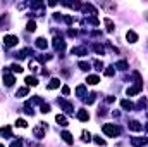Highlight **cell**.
<instances>
[{
  "instance_id": "1",
  "label": "cell",
  "mask_w": 148,
  "mask_h": 147,
  "mask_svg": "<svg viewBox=\"0 0 148 147\" xmlns=\"http://www.w3.org/2000/svg\"><path fill=\"white\" fill-rule=\"evenodd\" d=\"M102 132H103L107 137H117V135L121 133V130H119L115 125H110V123L103 125V126H102Z\"/></svg>"
},
{
  "instance_id": "2",
  "label": "cell",
  "mask_w": 148,
  "mask_h": 147,
  "mask_svg": "<svg viewBox=\"0 0 148 147\" xmlns=\"http://www.w3.org/2000/svg\"><path fill=\"white\" fill-rule=\"evenodd\" d=\"M45 128H47L45 123H38L36 126L33 128V135H35L36 139H43V137H45Z\"/></svg>"
},
{
  "instance_id": "3",
  "label": "cell",
  "mask_w": 148,
  "mask_h": 147,
  "mask_svg": "<svg viewBox=\"0 0 148 147\" xmlns=\"http://www.w3.org/2000/svg\"><path fill=\"white\" fill-rule=\"evenodd\" d=\"M17 42H19V38L14 37V35H7V37H3V47H16L17 45Z\"/></svg>"
},
{
  "instance_id": "4",
  "label": "cell",
  "mask_w": 148,
  "mask_h": 147,
  "mask_svg": "<svg viewBox=\"0 0 148 147\" xmlns=\"http://www.w3.org/2000/svg\"><path fill=\"white\" fill-rule=\"evenodd\" d=\"M3 83H5L7 87H12V85L16 83V78H14V74H10L9 71H3Z\"/></svg>"
},
{
  "instance_id": "5",
  "label": "cell",
  "mask_w": 148,
  "mask_h": 147,
  "mask_svg": "<svg viewBox=\"0 0 148 147\" xmlns=\"http://www.w3.org/2000/svg\"><path fill=\"white\" fill-rule=\"evenodd\" d=\"M141 87H143V83H141V81H138L134 87H129V88L126 90V94H127V95H136V94L141 90Z\"/></svg>"
},
{
  "instance_id": "6",
  "label": "cell",
  "mask_w": 148,
  "mask_h": 147,
  "mask_svg": "<svg viewBox=\"0 0 148 147\" xmlns=\"http://www.w3.org/2000/svg\"><path fill=\"white\" fill-rule=\"evenodd\" d=\"M53 47H55V50H64L66 49V42L62 38H55L53 40Z\"/></svg>"
},
{
  "instance_id": "7",
  "label": "cell",
  "mask_w": 148,
  "mask_h": 147,
  "mask_svg": "<svg viewBox=\"0 0 148 147\" xmlns=\"http://www.w3.org/2000/svg\"><path fill=\"white\" fill-rule=\"evenodd\" d=\"M83 10H84L86 14L90 12V16H95V14H98V12H97V9H95L91 3H84V5H83Z\"/></svg>"
},
{
  "instance_id": "8",
  "label": "cell",
  "mask_w": 148,
  "mask_h": 147,
  "mask_svg": "<svg viewBox=\"0 0 148 147\" xmlns=\"http://www.w3.org/2000/svg\"><path fill=\"white\" fill-rule=\"evenodd\" d=\"M59 87H60V80H59V78H52V80H50V83L47 85V88H48V90H53V88H59Z\"/></svg>"
},
{
  "instance_id": "9",
  "label": "cell",
  "mask_w": 148,
  "mask_h": 147,
  "mask_svg": "<svg viewBox=\"0 0 148 147\" xmlns=\"http://www.w3.org/2000/svg\"><path fill=\"white\" fill-rule=\"evenodd\" d=\"M126 38H127V42H129V43H136V42H138V35H136L133 30H129V31L126 33Z\"/></svg>"
},
{
  "instance_id": "10",
  "label": "cell",
  "mask_w": 148,
  "mask_h": 147,
  "mask_svg": "<svg viewBox=\"0 0 148 147\" xmlns=\"http://www.w3.org/2000/svg\"><path fill=\"white\" fill-rule=\"evenodd\" d=\"M77 119H79V121H88V119H90L88 111L86 109H79V112H77Z\"/></svg>"
},
{
  "instance_id": "11",
  "label": "cell",
  "mask_w": 148,
  "mask_h": 147,
  "mask_svg": "<svg viewBox=\"0 0 148 147\" xmlns=\"http://www.w3.org/2000/svg\"><path fill=\"white\" fill-rule=\"evenodd\" d=\"M129 128H131L133 132H140V130H143V126H141L138 121H134V119H133V121H129Z\"/></svg>"
},
{
  "instance_id": "12",
  "label": "cell",
  "mask_w": 148,
  "mask_h": 147,
  "mask_svg": "<svg viewBox=\"0 0 148 147\" xmlns=\"http://www.w3.org/2000/svg\"><path fill=\"white\" fill-rule=\"evenodd\" d=\"M131 144L134 147H145L147 146V140H143V139H131Z\"/></svg>"
},
{
  "instance_id": "13",
  "label": "cell",
  "mask_w": 148,
  "mask_h": 147,
  "mask_svg": "<svg viewBox=\"0 0 148 147\" xmlns=\"http://www.w3.org/2000/svg\"><path fill=\"white\" fill-rule=\"evenodd\" d=\"M60 137H62V139H64V142H66V144H69V146L74 142V140H73V135H71L69 132H62V135H60Z\"/></svg>"
},
{
  "instance_id": "14",
  "label": "cell",
  "mask_w": 148,
  "mask_h": 147,
  "mask_svg": "<svg viewBox=\"0 0 148 147\" xmlns=\"http://www.w3.org/2000/svg\"><path fill=\"white\" fill-rule=\"evenodd\" d=\"M55 121H57L60 126H67V119H66V116H62V114H57V116H55Z\"/></svg>"
},
{
  "instance_id": "15",
  "label": "cell",
  "mask_w": 148,
  "mask_h": 147,
  "mask_svg": "<svg viewBox=\"0 0 148 147\" xmlns=\"http://www.w3.org/2000/svg\"><path fill=\"white\" fill-rule=\"evenodd\" d=\"M86 81H88V83H90V85H97V83H98V81H100V78H98V76H97V74H90V76H88V78H86Z\"/></svg>"
},
{
  "instance_id": "16",
  "label": "cell",
  "mask_w": 148,
  "mask_h": 147,
  "mask_svg": "<svg viewBox=\"0 0 148 147\" xmlns=\"http://www.w3.org/2000/svg\"><path fill=\"white\" fill-rule=\"evenodd\" d=\"M26 83H28L29 87H36L38 85V78H35V76H28V78H26Z\"/></svg>"
},
{
  "instance_id": "17",
  "label": "cell",
  "mask_w": 148,
  "mask_h": 147,
  "mask_svg": "<svg viewBox=\"0 0 148 147\" xmlns=\"http://www.w3.org/2000/svg\"><path fill=\"white\" fill-rule=\"evenodd\" d=\"M77 66H79L83 71H88V69L91 68V64H90V62H86V61H79V62H77Z\"/></svg>"
},
{
  "instance_id": "18",
  "label": "cell",
  "mask_w": 148,
  "mask_h": 147,
  "mask_svg": "<svg viewBox=\"0 0 148 147\" xmlns=\"http://www.w3.org/2000/svg\"><path fill=\"white\" fill-rule=\"evenodd\" d=\"M121 106H122L126 111H131V109H133V102H131V101H121Z\"/></svg>"
},
{
  "instance_id": "19",
  "label": "cell",
  "mask_w": 148,
  "mask_h": 147,
  "mask_svg": "<svg viewBox=\"0 0 148 147\" xmlns=\"http://www.w3.org/2000/svg\"><path fill=\"white\" fill-rule=\"evenodd\" d=\"M71 52H73V54H81V55H86V49H84V47H76V49H73Z\"/></svg>"
},
{
  "instance_id": "20",
  "label": "cell",
  "mask_w": 148,
  "mask_h": 147,
  "mask_svg": "<svg viewBox=\"0 0 148 147\" xmlns=\"http://www.w3.org/2000/svg\"><path fill=\"white\" fill-rule=\"evenodd\" d=\"M36 47L38 49H47V40H45V38H38L36 40Z\"/></svg>"
},
{
  "instance_id": "21",
  "label": "cell",
  "mask_w": 148,
  "mask_h": 147,
  "mask_svg": "<svg viewBox=\"0 0 148 147\" xmlns=\"http://www.w3.org/2000/svg\"><path fill=\"white\" fill-rule=\"evenodd\" d=\"M115 69H122V71L127 69V62H126V61H119V62L115 64Z\"/></svg>"
},
{
  "instance_id": "22",
  "label": "cell",
  "mask_w": 148,
  "mask_h": 147,
  "mask_svg": "<svg viewBox=\"0 0 148 147\" xmlns=\"http://www.w3.org/2000/svg\"><path fill=\"white\" fill-rule=\"evenodd\" d=\"M28 92H29V90H28L26 87H23V88H19V90L16 92V95H17V97H24V95H28Z\"/></svg>"
},
{
  "instance_id": "23",
  "label": "cell",
  "mask_w": 148,
  "mask_h": 147,
  "mask_svg": "<svg viewBox=\"0 0 148 147\" xmlns=\"http://www.w3.org/2000/svg\"><path fill=\"white\" fill-rule=\"evenodd\" d=\"M0 135H2V137H10V135H12V132H10V128H9V126H5V128H2V130H0Z\"/></svg>"
},
{
  "instance_id": "24",
  "label": "cell",
  "mask_w": 148,
  "mask_h": 147,
  "mask_svg": "<svg viewBox=\"0 0 148 147\" xmlns=\"http://www.w3.org/2000/svg\"><path fill=\"white\" fill-rule=\"evenodd\" d=\"M26 30H28V31H35V30H36V23H35V21H28Z\"/></svg>"
},
{
  "instance_id": "25",
  "label": "cell",
  "mask_w": 148,
  "mask_h": 147,
  "mask_svg": "<svg viewBox=\"0 0 148 147\" xmlns=\"http://www.w3.org/2000/svg\"><path fill=\"white\" fill-rule=\"evenodd\" d=\"M103 23H105V26H107V31H114V23H112L110 19H103Z\"/></svg>"
},
{
  "instance_id": "26",
  "label": "cell",
  "mask_w": 148,
  "mask_h": 147,
  "mask_svg": "<svg viewBox=\"0 0 148 147\" xmlns=\"http://www.w3.org/2000/svg\"><path fill=\"white\" fill-rule=\"evenodd\" d=\"M10 69H12L14 73H23V68H21V64H12V66H10Z\"/></svg>"
},
{
  "instance_id": "27",
  "label": "cell",
  "mask_w": 148,
  "mask_h": 147,
  "mask_svg": "<svg viewBox=\"0 0 148 147\" xmlns=\"http://www.w3.org/2000/svg\"><path fill=\"white\" fill-rule=\"evenodd\" d=\"M90 140H91V133L84 130V132H83V142H90Z\"/></svg>"
},
{
  "instance_id": "28",
  "label": "cell",
  "mask_w": 148,
  "mask_h": 147,
  "mask_svg": "<svg viewBox=\"0 0 148 147\" xmlns=\"http://www.w3.org/2000/svg\"><path fill=\"white\" fill-rule=\"evenodd\" d=\"M16 126H19V128H26L28 123H26L24 119H17V121H16Z\"/></svg>"
},
{
  "instance_id": "29",
  "label": "cell",
  "mask_w": 148,
  "mask_h": 147,
  "mask_svg": "<svg viewBox=\"0 0 148 147\" xmlns=\"http://www.w3.org/2000/svg\"><path fill=\"white\" fill-rule=\"evenodd\" d=\"M95 52H97V54H102V55H103V54H105V49H103L102 45H95Z\"/></svg>"
},
{
  "instance_id": "30",
  "label": "cell",
  "mask_w": 148,
  "mask_h": 147,
  "mask_svg": "<svg viewBox=\"0 0 148 147\" xmlns=\"http://www.w3.org/2000/svg\"><path fill=\"white\" fill-rule=\"evenodd\" d=\"M29 68H31V71H38V62L36 61H29Z\"/></svg>"
},
{
  "instance_id": "31",
  "label": "cell",
  "mask_w": 148,
  "mask_h": 147,
  "mask_svg": "<svg viewBox=\"0 0 148 147\" xmlns=\"http://www.w3.org/2000/svg\"><path fill=\"white\" fill-rule=\"evenodd\" d=\"M41 112H43V114H47V112H50V106L43 102V104H41Z\"/></svg>"
},
{
  "instance_id": "32",
  "label": "cell",
  "mask_w": 148,
  "mask_h": 147,
  "mask_svg": "<svg viewBox=\"0 0 148 147\" xmlns=\"http://www.w3.org/2000/svg\"><path fill=\"white\" fill-rule=\"evenodd\" d=\"M84 90H86V88H84V85H79V87H77V90H76V92H77V95H79V97H81V95H84Z\"/></svg>"
},
{
  "instance_id": "33",
  "label": "cell",
  "mask_w": 148,
  "mask_h": 147,
  "mask_svg": "<svg viewBox=\"0 0 148 147\" xmlns=\"http://www.w3.org/2000/svg\"><path fill=\"white\" fill-rule=\"evenodd\" d=\"M95 142H97V144H98V146H105V144H107V142H105V140H103V139H102V137H95Z\"/></svg>"
},
{
  "instance_id": "34",
  "label": "cell",
  "mask_w": 148,
  "mask_h": 147,
  "mask_svg": "<svg viewBox=\"0 0 148 147\" xmlns=\"http://www.w3.org/2000/svg\"><path fill=\"white\" fill-rule=\"evenodd\" d=\"M93 64H95V68H97V69H98V71H102V69H103V64H102V62H100V61H95V62H93Z\"/></svg>"
},
{
  "instance_id": "35",
  "label": "cell",
  "mask_w": 148,
  "mask_h": 147,
  "mask_svg": "<svg viewBox=\"0 0 148 147\" xmlns=\"http://www.w3.org/2000/svg\"><path fill=\"white\" fill-rule=\"evenodd\" d=\"M10 147H23V142H21V140H14V142L10 144Z\"/></svg>"
},
{
  "instance_id": "36",
  "label": "cell",
  "mask_w": 148,
  "mask_h": 147,
  "mask_svg": "<svg viewBox=\"0 0 148 147\" xmlns=\"http://www.w3.org/2000/svg\"><path fill=\"white\" fill-rule=\"evenodd\" d=\"M69 92H71V90H69V87H67V85H66V87H62V94H64V95H69Z\"/></svg>"
},
{
  "instance_id": "37",
  "label": "cell",
  "mask_w": 148,
  "mask_h": 147,
  "mask_svg": "<svg viewBox=\"0 0 148 147\" xmlns=\"http://www.w3.org/2000/svg\"><path fill=\"white\" fill-rule=\"evenodd\" d=\"M105 74H107V76H112V74H114V68H107Z\"/></svg>"
},
{
  "instance_id": "38",
  "label": "cell",
  "mask_w": 148,
  "mask_h": 147,
  "mask_svg": "<svg viewBox=\"0 0 148 147\" xmlns=\"http://www.w3.org/2000/svg\"><path fill=\"white\" fill-rule=\"evenodd\" d=\"M0 147H5V146H3V144H0Z\"/></svg>"
},
{
  "instance_id": "39",
  "label": "cell",
  "mask_w": 148,
  "mask_h": 147,
  "mask_svg": "<svg viewBox=\"0 0 148 147\" xmlns=\"http://www.w3.org/2000/svg\"><path fill=\"white\" fill-rule=\"evenodd\" d=\"M145 130H147V133H148V126H147V128H145Z\"/></svg>"
},
{
  "instance_id": "40",
  "label": "cell",
  "mask_w": 148,
  "mask_h": 147,
  "mask_svg": "<svg viewBox=\"0 0 148 147\" xmlns=\"http://www.w3.org/2000/svg\"><path fill=\"white\" fill-rule=\"evenodd\" d=\"M147 19H148V12H147Z\"/></svg>"
}]
</instances>
